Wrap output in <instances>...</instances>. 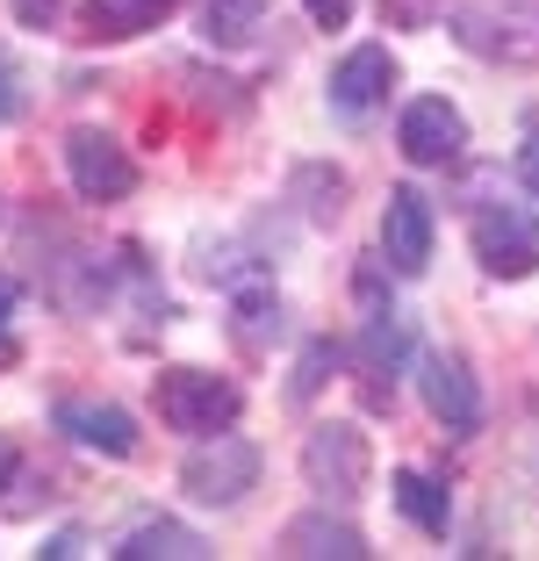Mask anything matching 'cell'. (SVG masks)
<instances>
[{"instance_id": "5bb4252c", "label": "cell", "mask_w": 539, "mask_h": 561, "mask_svg": "<svg viewBox=\"0 0 539 561\" xmlns=\"http://www.w3.org/2000/svg\"><path fill=\"white\" fill-rule=\"evenodd\" d=\"M395 512H403L417 533L446 540V526H454V496H446V482H432L425 468H395Z\"/></svg>"}, {"instance_id": "603a6c76", "label": "cell", "mask_w": 539, "mask_h": 561, "mask_svg": "<svg viewBox=\"0 0 539 561\" xmlns=\"http://www.w3.org/2000/svg\"><path fill=\"white\" fill-rule=\"evenodd\" d=\"M15 302H22V288H15V274H0V331L15 324Z\"/></svg>"}, {"instance_id": "30bf717a", "label": "cell", "mask_w": 539, "mask_h": 561, "mask_svg": "<svg viewBox=\"0 0 539 561\" xmlns=\"http://www.w3.org/2000/svg\"><path fill=\"white\" fill-rule=\"evenodd\" d=\"M389 87H395V58L381 44H359V50H345L339 72H331V108H339L345 123H367L381 101H389Z\"/></svg>"}, {"instance_id": "4fadbf2b", "label": "cell", "mask_w": 539, "mask_h": 561, "mask_svg": "<svg viewBox=\"0 0 539 561\" xmlns=\"http://www.w3.org/2000/svg\"><path fill=\"white\" fill-rule=\"evenodd\" d=\"M180 0H87V36L94 44H123V36H145V30H159L165 15H173Z\"/></svg>"}, {"instance_id": "5b68a950", "label": "cell", "mask_w": 539, "mask_h": 561, "mask_svg": "<svg viewBox=\"0 0 539 561\" xmlns=\"http://www.w3.org/2000/svg\"><path fill=\"white\" fill-rule=\"evenodd\" d=\"M66 173L80 202H130L137 195V159L108 130H72L66 137Z\"/></svg>"}, {"instance_id": "8992f818", "label": "cell", "mask_w": 539, "mask_h": 561, "mask_svg": "<svg viewBox=\"0 0 539 561\" xmlns=\"http://www.w3.org/2000/svg\"><path fill=\"white\" fill-rule=\"evenodd\" d=\"M395 145H403L410 165H454L468 151V116H460L446 94H417L395 123Z\"/></svg>"}, {"instance_id": "52a82bcc", "label": "cell", "mask_w": 539, "mask_h": 561, "mask_svg": "<svg viewBox=\"0 0 539 561\" xmlns=\"http://www.w3.org/2000/svg\"><path fill=\"white\" fill-rule=\"evenodd\" d=\"M417 397L439 417L446 432H474L482 425V389H474L468 360L460 353H417Z\"/></svg>"}, {"instance_id": "3957f363", "label": "cell", "mask_w": 539, "mask_h": 561, "mask_svg": "<svg viewBox=\"0 0 539 561\" xmlns=\"http://www.w3.org/2000/svg\"><path fill=\"white\" fill-rule=\"evenodd\" d=\"M260 482V446L238 439V432H209V439L180 461V490L195 496V504H238V496Z\"/></svg>"}, {"instance_id": "ba28073f", "label": "cell", "mask_w": 539, "mask_h": 561, "mask_svg": "<svg viewBox=\"0 0 539 561\" xmlns=\"http://www.w3.org/2000/svg\"><path fill=\"white\" fill-rule=\"evenodd\" d=\"M50 417H58V432H66L72 446H87V454H101V461H130V454H137V417L123 411V403L66 397Z\"/></svg>"}, {"instance_id": "ac0fdd59", "label": "cell", "mask_w": 539, "mask_h": 561, "mask_svg": "<svg viewBox=\"0 0 539 561\" xmlns=\"http://www.w3.org/2000/svg\"><path fill=\"white\" fill-rule=\"evenodd\" d=\"M331 367H339V346H331V339H310V346H302V360H295V381H288V397H295V403H310L317 389L331 381Z\"/></svg>"}, {"instance_id": "277c9868", "label": "cell", "mask_w": 539, "mask_h": 561, "mask_svg": "<svg viewBox=\"0 0 539 561\" xmlns=\"http://www.w3.org/2000/svg\"><path fill=\"white\" fill-rule=\"evenodd\" d=\"M367 432L345 425V417H331V425H317L310 439H302V476H310V490L324 496H359L367 490Z\"/></svg>"}, {"instance_id": "7402d4cb", "label": "cell", "mask_w": 539, "mask_h": 561, "mask_svg": "<svg viewBox=\"0 0 539 561\" xmlns=\"http://www.w3.org/2000/svg\"><path fill=\"white\" fill-rule=\"evenodd\" d=\"M15 108H22V94H15V58L0 50V123L15 116Z\"/></svg>"}, {"instance_id": "2e32d148", "label": "cell", "mask_w": 539, "mask_h": 561, "mask_svg": "<svg viewBox=\"0 0 539 561\" xmlns=\"http://www.w3.org/2000/svg\"><path fill=\"white\" fill-rule=\"evenodd\" d=\"M266 8H274V0H202V36H209L216 50H238L266 30Z\"/></svg>"}, {"instance_id": "7c38bea8", "label": "cell", "mask_w": 539, "mask_h": 561, "mask_svg": "<svg viewBox=\"0 0 539 561\" xmlns=\"http://www.w3.org/2000/svg\"><path fill=\"white\" fill-rule=\"evenodd\" d=\"M202 554H209V540L180 518H145L115 540V561H202Z\"/></svg>"}, {"instance_id": "7a4b0ae2", "label": "cell", "mask_w": 539, "mask_h": 561, "mask_svg": "<svg viewBox=\"0 0 539 561\" xmlns=\"http://www.w3.org/2000/svg\"><path fill=\"white\" fill-rule=\"evenodd\" d=\"M468 245L482 260V274L525 280V274H539V216L525 202H482L468 224Z\"/></svg>"}, {"instance_id": "d6986e66", "label": "cell", "mask_w": 539, "mask_h": 561, "mask_svg": "<svg viewBox=\"0 0 539 561\" xmlns=\"http://www.w3.org/2000/svg\"><path fill=\"white\" fill-rule=\"evenodd\" d=\"M8 8L22 30H58V15H66V0H8Z\"/></svg>"}, {"instance_id": "8fae6325", "label": "cell", "mask_w": 539, "mask_h": 561, "mask_svg": "<svg viewBox=\"0 0 539 561\" xmlns=\"http://www.w3.org/2000/svg\"><path fill=\"white\" fill-rule=\"evenodd\" d=\"M280 554H295V561H367L375 547H367L359 526H345V518H331V512H310V518H295V526L280 533Z\"/></svg>"}, {"instance_id": "9a60e30c", "label": "cell", "mask_w": 539, "mask_h": 561, "mask_svg": "<svg viewBox=\"0 0 539 561\" xmlns=\"http://www.w3.org/2000/svg\"><path fill=\"white\" fill-rule=\"evenodd\" d=\"M410 360V317L403 310H375L359 331V375H395Z\"/></svg>"}, {"instance_id": "e0dca14e", "label": "cell", "mask_w": 539, "mask_h": 561, "mask_svg": "<svg viewBox=\"0 0 539 561\" xmlns=\"http://www.w3.org/2000/svg\"><path fill=\"white\" fill-rule=\"evenodd\" d=\"M238 339H245V346H266V339H280V296L274 288H245V296H238Z\"/></svg>"}, {"instance_id": "9c48e42d", "label": "cell", "mask_w": 539, "mask_h": 561, "mask_svg": "<svg viewBox=\"0 0 539 561\" xmlns=\"http://www.w3.org/2000/svg\"><path fill=\"white\" fill-rule=\"evenodd\" d=\"M381 252L403 280H417L432 266V202L417 187H389V209H381Z\"/></svg>"}, {"instance_id": "ffe728a7", "label": "cell", "mask_w": 539, "mask_h": 561, "mask_svg": "<svg viewBox=\"0 0 539 561\" xmlns=\"http://www.w3.org/2000/svg\"><path fill=\"white\" fill-rule=\"evenodd\" d=\"M302 8H310L317 30H345V15H353V0H302Z\"/></svg>"}, {"instance_id": "6da1fadb", "label": "cell", "mask_w": 539, "mask_h": 561, "mask_svg": "<svg viewBox=\"0 0 539 561\" xmlns=\"http://www.w3.org/2000/svg\"><path fill=\"white\" fill-rule=\"evenodd\" d=\"M151 397H159L165 432H187V439L230 432V425H238V411H245L238 381L209 375V367H159V375H151Z\"/></svg>"}, {"instance_id": "44dd1931", "label": "cell", "mask_w": 539, "mask_h": 561, "mask_svg": "<svg viewBox=\"0 0 539 561\" xmlns=\"http://www.w3.org/2000/svg\"><path fill=\"white\" fill-rule=\"evenodd\" d=\"M518 181H525V187L539 195V123L525 130V145H518Z\"/></svg>"}, {"instance_id": "cb8c5ba5", "label": "cell", "mask_w": 539, "mask_h": 561, "mask_svg": "<svg viewBox=\"0 0 539 561\" xmlns=\"http://www.w3.org/2000/svg\"><path fill=\"white\" fill-rule=\"evenodd\" d=\"M8 482H15V439L0 432V490H8Z\"/></svg>"}]
</instances>
